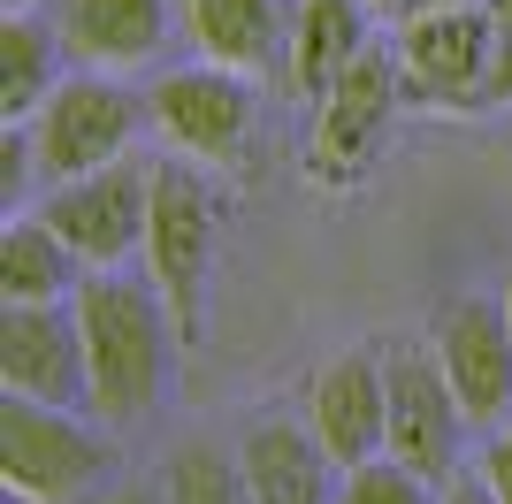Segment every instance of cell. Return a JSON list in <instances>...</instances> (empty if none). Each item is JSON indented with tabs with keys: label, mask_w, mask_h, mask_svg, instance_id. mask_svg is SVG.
Listing matches in <instances>:
<instances>
[{
	"label": "cell",
	"mask_w": 512,
	"mask_h": 504,
	"mask_svg": "<svg viewBox=\"0 0 512 504\" xmlns=\"http://www.w3.org/2000/svg\"><path fill=\"white\" fill-rule=\"evenodd\" d=\"M482 474H490L497 504H512V428H497V436H490V451H482Z\"/></svg>",
	"instance_id": "22"
},
{
	"label": "cell",
	"mask_w": 512,
	"mask_h": 504,
	"mask_svg": "<svg viewBox=\"0 0 512 504\" xmlns=\"http://www.w3.org/2000/svg\"><path fill=\"white\" fill-rule=\"evenodd\" d=\"M54 23L85 69H138L169 39V0H62Z\"/></svg>",
	"instance_id": "14"
},
{
	"label": "cell",
	"mask_w": 512,
	"mask_h": 504,
	"mask_svg": "<svg viewBox=\"0 0 512 504\" xmlns=\"http://www.w3.org/2000/svg\"><path fill=\"white\" fill-rule=\"evenodd\" d=\"M367 46H375L367 0H299V16H291V84H299V100H321Z\"/></svg>",
	"instance_id": "15"
},
{
	"label": "cell",
	"mask_w": 512,
	"mask_h": 504,
	"mask_svg": "<svg viewBox=\"0 0 512 504\" xmlns=\"http://www.w3.org/2000/svg\"><path fill=\"white\" fill-rule=\"evenodd\" d=\"M161 489H169V504H253V489H245V459L222 451V443H207V436H192V443H176V451H169Z\"/></svg>",
	"instance_id": "19"
},
{
	"label": "cell",
	"mask_w": 512,
	"mask_h": 504,
	"mask_svg": "<svg viewBox=\"0 0 512 504\" xmlns=\"http://www.w3.org/2000/svg\"><path fill=\"white\" fill-rule=\"evenodd\" d=\"M0 8H31V0H0Z\"/></svg>",
	"instance_id": "28"
},
{
	"label": "cell",
	"mask_w": 512,
	"mask_h": 504,
	"mask_svg": "<svg viewBox=\"0 0 512 504\" xmlns=\"http://www.w3.org/2000/svg\"><path fill=\"white\" fill-rule=\"evenodd\" d=\"M214 237H222V199L192 161H153V214H146V268L169 298L176 329H199V298L214 275Z\"/></svg>",
	"instance_id": "3"
},
{
	"label": "cell",
	"mask_w": 512,
	"mask_h": 504,
	"mask_svg": "<svg viewBox=\"0 0 512 504\" xmlns=\"http://www.w3.org/2000/svg\"><path fill=\"white\" fill-rule=\"evenodd\" d=\"M428 8H474V0H398V16H428Z\"/></svg>",
	"instance_id": "24"
},
{
	"label": "cell",
	"mask_w": 512,
	"mask_h": 504,
	"mask_svg": "<svg viewBox=\"0 0 512 504\" xmlns=\"http://www.w3.org/2000/svg\"><path fill=\"white\" fill-rule=\"evenodd\" d=\"M237 459H245L253 504H337L344 466L329 459L314 420H260V428H245Z\"/></svg>",
	"instance_id": "13"
},
{
	"label": "cell",
	"mask_w": 512,
	"mask_h": 504,
	"mask_svg": "<svg viewBox=\"0 0 512 504\" xmlns=\"http://www.w3.org/2000/svg\"><path fill=\"white\" fill-rule=\"evenodd\" d=\"M146 107H153V130H161L176 153L214 161V168L245 161V146H253V123H260L253 69H230V62L169 69V77L146 92Z\"/></svg>",
	"instance_id": "7"
},
{
	"label": "cell",
	"mask_w": 512,
	"mask_h": 504,
	"mask_svg": "<svg viewBox=\"0 0 512 504\" xmlns=\"http://www.w3.org/2000/svg\"><path fill=\"white\" fill-rule=\"evenodd\" d=\"M184 23H192V39L207 62H230V69H276L283 39V16L276 0H184Z\"/></svg>",
	"instance_id": "16"
},
{
	"label": "cell",
	"mask_w": 512,
	"mask_h": 504,
	"mask_svg": "<svg viewBox=\"0 0 512 504\" xmlns=\"http://www.w3.org/2000/svg\"><path fill=\"white\" fill-rule=\"evenodd\" d=\"M8 504H39V497H23V489H8Z\"/></svg>",
	"instance_id": "27"
},
{
	"label": "cell",
	"mask_w": 512,
	"mask_h": 504,
	"mask_svg": "<svg viewBox=\"0 0 512 504\" xmlns=\"http://www.w3.org/2000/svg\"><path fill=\"white\" fill-rule=\"evenodd\" d=\"M62 23L46 31L39 16H23V8H8L0 16V123H31L46 107V92L62 84Z\"/></svg>",
	"instance_id": "17"
},
{
	"label": "cell",
	"mask_w": 512,
	"mask_h": 504,
	"mask_svg": "<svg viewBox=\"0 0 512 504\" xmlns=\"http://www.w3.org/2000/svg\"><path fill=\"white\" fill-rule=\"evenodd\" d=\"M444 504H497V489H490V474H459L444 489Z\"/></svg>",
	"instance_id": "23"
},
{
	"label": "cell",
	"mask_w": 512,
	"mask_h": 504,
	"mask_svg": "<svg viewBox=\"0 0 512 504\" xmlns=\"http://www.w3.org/2000/svg\"><path fill=\"white\" fill-rule=\"evenodd\" d=\"M406 107V77H398V46H367L329 92L314 100V130H306V176L321 191H352L375 168L390 123Z\"/></svg>",
	"instance_id": "2"
},
{
	"label": "cell",
	"mask_w": 512,
	"mask_h": 504,
	"mask_svg": "<svg viewBox=\"0 0 512 504\" xmlns=\"http://www.w3.org/2000/svg\"><path fill=\"white\" fill-rule=\"evenodd\" d=\"M497 31V62H490V107H512V0H482Z\"/></svg>",
	"instance_id": "21"
},
{
	"label": "cell",
	"mask_w": 512,
	"mask_h": 504,
	"mask_svg": "<svg viewBox=\"0 0 512 504\" xmlns=\"http://www.w3.org/2000/svg\"><path fill=\"white\" fill-rule=\"evenodd\" d=\"M306 420H314V436L329 443L337 466H360L375 451H390V359L375 344L337 352L306 390Z\"/></svg>",
	"instance_id": "12"
},
{
	"label": "cell",
	"mask_w": 512,
	"mask_h": 504,
	"mask_svg": "<svg viewBox=\"0 0 512 504\" xmlns=\"http://www.w3.org/2000/svg\"><path fill=\"white\" fill-rule=\"evenodd\" d=\"M428 344H436V359H444V375H451L474 428H505L512 420V314H505V298H451L436 314Z\"/></svg>",
	"instance_id": "11"
},
{
	"label": "cell",
	"mask_w": 512,
	"mask_h": 504,
	"mask_svg": "<svg viewBox=\"0 0 512 504\" xmlns=\"http://www.w3.org/2000/svg\"><path fill=\"white\" fill-rule=\"evenodd\" d=\"M77 321H85V375H92V413L115 420V428H138V420L161 405V382H169V298L161 283H130L115 268H92L77 283Z\"/></svg>",
	"instance_id": "1"
},
{
	"label": "cell",
	"mask_w": 512,
	"mask_h": 504,
	"mask_svg": "<svg viewBox=\"0 0 512 504\" xmlns=\"http://www.w3.org/2000/svg\"><path fill=\"white\" fill-rule=\"evenodd\" d=\"M490 62H497V31L482 0L406 16V31H398V77H406L413 107H444V115L490 107Z\"/></svg>",
	"instance_id": "5"
},
{
	"label": "cell",
	"mask_w": 512,
	"mask_h": 504,
	"mask_svg": "<svg viewBox=\"0 0 512 504\" xmlns=\"http://www.w3.org/2000/svg\"><path fill=\"white\" fill-rule=\"evenodd\" d=\"M46 222L69 237L85 268H115L123 252H146V214H153V161L123 153L107 168H85L69 184H46Z\"/></svg>",
	"instance_id": "8"
},
{
	"label": "cell",
	"mask_w": 512,
	"mask_h": 504,
	"mask_svg": "<svg viewBox=\"0 0 512 504\" xmlns=\"http://www.w3.org/2000/svg\"><path fill=\"white\" fill-rule=\"evenodd\" d=\"M383 359H390V451L421 466L436 489H451L474 420L451 390L444 359H436V344H383Z\"/></svg>",
	"instance_id": "9"
},
{
	"label": "cell",
	"mask_w": 512,
	"mask_h": 504,
	"mask_svg": "<svg viewBox=\"0 0 512 504\" xmlns=\"http://www.w3.org/2000/svg\"><path fill=\"white\" fill-rule=\"evenodd\" d=\"M497 298H505V314H512V268H505V291H497Z\"/></svg>",
	"instance_id": "26"
},
{
	"label": "cell",
	"mask_w": 512,
	"mask_h": 504,
	"mask_svg": "<svg viewBox=\"0 0 512 504\" xmlns=\"http://www.w3.org/2000/svg\"><path fill=\"white\" fill-rule=\"evenodd\" d=\"M85 260L69 252V237L46 214H16L0 237V298H77Z\"/></svg>",
	"instance_id": "18"
},
{
	"label": "cell",
	"mask_w": 512,
	"mask_h": 504,
	"mask_svg": "<svg viewBox=\"0 0 512 504\" xmlns=\"http://www.w3.org/2000/svg\"><path fill=\"white\" fill-rule=\"evenodd\" d=\"M123 504H169V489H123Z\"/></svg>",
	"instance_id": "25"
},
{
	"label": "cell",
	"mask_w": 512,
	"mask_h": 504,
	"mask_svg": "<svg viewBox=\"0 0 512 504\" xmlns=\"http://www.w3.org/2000/svg\"><path fill=\"white\" fill-rule=\"evenodd\" d=\"M153 123V107L138 92H123L115 77H62L46 92V107L31 115V146H39V176L46 184H69L85 168H107L123 161L130 138Z\"/></svg>",
	"instance_id": "4"
},
{
	"label": "cell",
	"mask_w": 512,
	"mask_h": 504,
	"mask_svg": "<svg viewBox=\"0 0 512 504\" xmlns=\"http://www.w3.org/2000/svg\"><path fill=\"white\" fill-rule=\"evenodd\" d=\"M337 504H444V489L428 482L421 466H406L398 451H375V459L344 466Z\"/></svg>",
	"instance_id": "20"
},
{
	"label": "cell",
	"mask_w": 512,
	"mask_h": 504,
	"mask_svg": "<svg viewBox=\"0 0 512 504\" xmlns=\"http://www.w3.org/2000/svg\"><path fill=\"white\" fill-rule=\"evenodd\" d=\"M0 390L46 405H92L77 298H0Z\"/></svg>",
	"instance_id": "10"
},
{
	"label": "cell",
	"mask_w": 512,
	"mask_h": 504,
	"mask_svg": "<svg viewBox=\"0 0 512 504\" xmlns=\"http://www.w3.org/2000/svg\"><path fill=\"white\" fill-rule=\"evenodd\" d=\"M100 436L69 405H46V398H23L8 390L0 398V489H23L39 504H69L100 482Z\"/></svg>",
	"instance_id": "6"
},
{
	"label": "cell",
	"mask_w": 512,
	"mask_h": 504,
	"mask_svg": "<svg viewBox=\"0 0 512 504\" xmlns=\"http://www.w3.org/2000/svg\"><path fill=\"white\" fill-rule=\"evenodd\" d=\"M367 8H398V0H367Z\"/></svg>",
	"instance_id": "29"
}]
</instances>
